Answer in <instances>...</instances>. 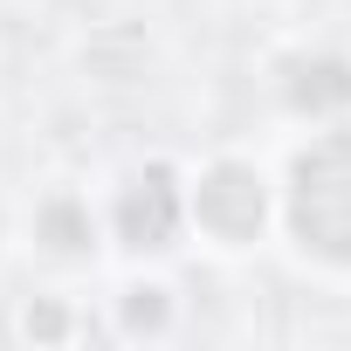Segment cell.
Segmentation results:
<instances>
[{"label":"cell","instance_id":"cell-2","mask_svg":"<svg viewBox=\"0 0 351 351\" xmlns=\"http://www.w3.org/2000/svg\"><path fill=\"white\" fill-rule=\"evenodd\" d=\"M193 214H200V228L214 241H248L262 228V172L214 165L207 180H200V193H193Z\"/></svg>","mask_w":351,"mask_h":351},{"label":"cell","instance_id":"cell-1","mask_svg":"<svg viewBox=\"0 0 351 351\" xmlns=\"http://www.w3.org/2000/svg\"><path fill=\"white\" fill-rule=\"evenodd\" d=\"M289 221L303 248L351 262V138H324L317 152L296 158V186H289Z\"/></svg>","mask_w":351,"mask_h":351},{"label":"cell","instance_id":"cell-3","mask_svg":"<svg viewBox=\"0 0 351 351\" xmlns=\"http://www.w3.org/2000/svg\"><path fill=\"white\" fill-rule=\"evenodd\" d=\"M117 221H124V234H131L138 248H165V241H172V228H180V200H172L165 172H145V180L124 186Z\"/></svg>","mask_w":351,"mask_h":351}]
</instances>
